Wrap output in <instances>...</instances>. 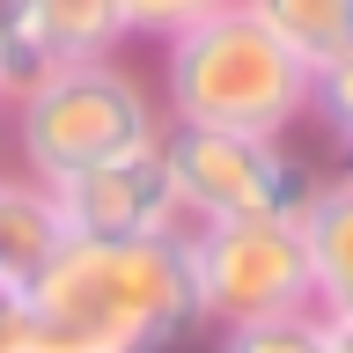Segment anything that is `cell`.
<instances>
[{"instance_id":"cell-1","label":"cell","mask_w":353,"mask_h":353,"mask_svg":"<svg viewBox=\"0 0 353 353\" xmlns=\"http://www.w3.org/2000/svg\"><path fill=\"white\" fill-rule=\"evenodd\" d=\"M199 324L184 228L59 250L30 280V353H170Z\"/></svg>"},{"instance_id":"cell-2","label":"cell","mask_w":353,"mask_h":353,"mask_svg":"<svg viewBox=\"0 0 353 353\" xmlns=\"http://www.w3.org/2000/svg\"><path fill=\"white\" fill-rule=\"evenodd\" d=\"M309 96H316V74L243 0H221L192 30L162 37V88H154V103H162L170 125L287 140L294 125H309Z\"/></svg>"},{"instance_id":"cell-3","label":"cell","mask_w":353,"mask_h":353,"mask_svg":"<svg viewBox=\"0 0 353 353\" xmlns=\"http://www.w3.org/2000/svg\"><path fill=\"white\" fill-rule=\"evenodd\" d=\"M0 125L15 132L22 176L59 184V176L103 162V154L148 148L162 132V103L118 52L110 59H52L22 96L0 103Z\"/></svg>"},{"instance_id":"cell-4","label":"cell","mask_w":353,"mask_h":353,"mask_svg":"<svg viewBox=\"0 0 353 353\" xmlns=\"http://www.w3.org/2000/svg\"><path fill=\"white\" fill-rule=\"evenodd\" d=\"M154 148H162L184 228H206V221H294V206L316 184V170L287 140H258V132H214V125H170L162 118Z\"/></svg>"},{"instance_id":"cell-5","label":"cell","mask_w":353,"mask_h":353,"mask_svg":"<svg viewBox=\"0 0 353 353\" xmlns=\"http://www.w3.org/2000/svg\"><path fill=\"white\" fill-rule=\"evenodd\" d=\"M184 258H192L199 324H214V331L324 309L294 221H206V228H184Z\"/></svg>"},{"instance_id":"cell-6","label":"cell","mask_w":353,"mask_h":353,"mask_svg":"<svg viewBox=\"0 0 353 353\" xmlns=\"http://www.w3.org/2000/svg\"><path fill=\"white\" fill-rule=\"evenodd\" d=\"M44 192H52L59 236L118 243V236H162V228H184L154 140H148V148H125V154H103V162H88V170L44 184Z\"/></svg>"},{"instance_id":"cell-7","label":"cell","mask_w":353,"mask_h":353,"mask_svg":"<svg viewBox=\"0 0 353 353\" xmlns=\"http://www.w3.org/2000/svg\"><path fill=\"white\" fill-rule=\"evenodd\" d=\"M294 236H302L309 280L324 309H353V176L331 170L309 184V199L294 206Z\"/></svg>"},{"instance_id":"cell-8","label":"cell","mask_w":353,"mask_h":353,"mask_svg":"<svg viewBox=\"0 0 353 353\" xmlns=\"http://www.w3.org/2000/svg\"><path fill=\"white\" fill-rule=\"evenodd\" d=\"M22 37L37 44V59H110L132 44L118 0H30Z\"/></svg>"},{"instance_id":"cell-9","label":"cell","mask_w":353,"mask_h":353,"mask_svg":"<svg viewBox=\"0 0 353 353\" xmlns=\"http://www.w3.org/2000/svg\"><path fill=\"white\" fill-rule=\"evenodd\" d=\"M243 8H250L309 74L353 59V0H243Z\"/></svg>"},{"instance_id":"cell-10","label":"cell","mask_w":353,"mask_h":353,"mask_svg":"<svg viewBox=\"0 0 353 353\" xmlns=\"http://www.w3.org/2000/svg\"><path fill=\"white\" fill-rule=\"evenodd\" d=\"M59 250V214H52V192L37 176H8L0 170V280L30 287L37 265Z\"/></svg>"},{"instance_id":"cell-11","label":"cell","mask_w":353,"mask_h":353,"mask_svg":"<svg viewBox=\"0 0 353 353\" xmlns=\"http://www.w3.org/2000/svg\"><path fill=\"white\" fill-rule=\"evenodd\" d=\"M214 353H353V309H294L258 324H221Z\"/></svg>"},{"instance_id":"cell-12","label":"cell","mask_w":353,"mask_h":353,"mask_svg":"<svg viewBox=\"0 0 353 353\" xmlns=\"http://www.w3.org/2000/svg\"><path fill=\"white\" fill-rule=\"evenodd\" d=\"M118 8H125V37L162 44V37H176V30H192L199 15H214L221 0H118Z\"/></svg>"},{"instance_id":"cell-13","label":"cell","mask_w":353,"mask_h":353,"mask_svg":"<svg viewBox=\"0 0 353 353\" xmlns=\"http://www.w3.org/2000/svg\"><path fill=\"white\" fill-rule=\"evenodd\" d=\"M309 118H324V132H331V140H346V132H353V59H346V66H324V74H316Z\"/></svg>"},{"instance_id":"cell-14","label":"cell","mask_w":353,"mask_h":353,"mask_svg":"<svg viewBox=\"0 0 353 353\" xmlns=\"http://www.w3.org/2000/svg\"><path fill=\"white\" fill-rule=\"evenodd\" d=\"M0 353H30V287L0 280Z\"/></svg>"},{"instance_id":"cell-15","label":"cell","mask_w":353,"mask_h":353,"mask_svg":"<svg viewBox=\"0 0 353 353\" xmlns=\"http://www.w3.org/2000/svg\"><path fill=\"white\" fill-rule=\"evenodd\" d=\"M22 8L30 0H0V37H22Z\"/></svg>"}]
</instances>
